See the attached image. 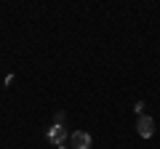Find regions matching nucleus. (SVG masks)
<instances>
[{
	"mask_svg": "<svg viewBox=\"0 0 160 149\" xmlns=\"http://www.w3.org/2000/svg\"><path fill=\"white\" fill-rule=\"evenodd\" d=\"M67 136H69V128H64V125H53L51 131H48V141L56 144V147H62V144L67 141Z\"/></svg>",
	"mask_w": 160,
	"mask_h": 149,
	"instance_id": "nucleus-3",
	"label": "nucleus"
},
{
	"mask_svg": "<svg viewBox=\"0 0 160 149\" xmlns=\"http://www.w3.org/2000/svg\"><path fill=\"white\" fill-rule=\"evenodd\" d=\"M56 149H69V147H64V144H62V147H56Z\"/></svg>",
	"mask_w": 160,
	"mask_h": 149,
	"instance_id": "nucleus-4",
	"label": "nucleus"
},
{
	"mask_svg": "<svg viewBox=\"0 0 160 149\" xmlns=\"http://www.w3.org/2000/svg\"><path fill=\"white\" fill-rule=\"evenodd\" d=\"M136 131H139V136H142V138H152V136H155V120H152L149 115H139Z\"/></svg>",
	"mask_w": 160,
	"mask_h": 149,
	"instance_id": "nucleus-1",
	"label": "nucleus"
},
{
	"mask_svg": "<svg viewBox=\"0 0 160 149\" xmlns=\"http://www.w3.org/2000/svg\"><path fill=\"white\" fill-rule=\"evenodd\" d=\"M69 144H72V149H91V136L86 131H75L69 136Z\"/></svg>",
	"mask_w": 160,
	"mask_h": 149,
	"instance_id": "nucleus-2",
	"label": "nucleus"
}]
</instances>
